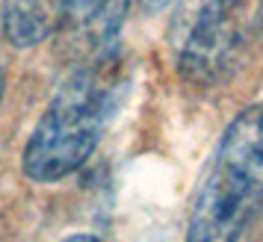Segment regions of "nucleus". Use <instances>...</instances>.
I'll list each match as a JSON object with an SVG mask.
<instances>
[{
	"label": "nucleus",
	"instance_id": "9",
	"mask_svg": "<svg viewBox=\"0 0 263 242\" xmlns=\"http://www.w3.org/2000/svg\"><path fill=\"white\" fill-rule=\"evenodd\" d=\"M260 15H263V9H260Z\"/></svg>",
	"mask_w": 263,
	"mask_h": 242
},
{
	"label": "nucleus",
	"instance_id": "8",
	"mask_svg": "<svg viewBox=\"0 0 263 242\" xmlns=\"http://www.w3.org/2000/svg\"><path fill=\"white\" fill-rule=\"evenodd\" d=\"M0 95H3V71H0Z\"/></svg>",
	"mask_w": 263,
	"mask_h": 242
},
{
	"label": "nucleus",
	"instance_id": "2",
	"mask_svg": "<svg viewBox=\"0 0 263 242\" xmlns=\"http://www.w3.org/2000/svg\"><path fill=\"white\" fill-rule=\"evenodd\" d=\"M263 207V100L228 124L192 201L186 242H237Z\"/></svg>",
	"mask_w": 263,
	"mask_h": 242
},
{
	"label": "nucleus",
	"instance_id": "7",
	"mask_svg": "<svg viewBox=\"0 0 263 242\" xmlns=\"http://www.w3.org/2000/svg\"><path fill=\"white\" fill-rule=\"evenodd\" d=\"M62 242H101V239H95L92 233H77V236H65Z\"/></svg>",
	"mask_w": 263,
	"mask_h": 242
},
{
	"label": "nucleus",
	"instance_id": "3",
	"mask_svg": "<svg viewBox=\"0 0 263 242\" xmlns=\"http://www.w3.org/2000/svg\"><path fill=\"white\" fill-rule=\"evenodd\" d=\"M237 24L228 0H178L168 24V50L192 86H213L231 65Z\"/></svg>",
	"mask_w": 263,
	"mask_h": 242
},
{
	"label": "nucleus",
	"instance_id": "5",
	"mask_svg": "<svg viewBox=\"0 0 263 242\" xmlns=\"http://www.w3.org/2000/svg\"><path fill=\"white\" fill-rule=\"evenodd\" d=\"M62 0H6L3 6V33L12 48H36L53 36L60 27Z\"/></svg>",
	"mask_w": 263,
	"mask_h": 242
},
{
	"label": "nucleus",
	"instance_id": "4",
	"mask_svg": "<svg viewBox=\"0 0 263 242\" xmlns=\"http://www.w3.org/2000/svg\"><path fill=\"white\" fill-rule=\"evenodd\" d=\"M130 0H62V42L80 65L107 62L119 45Z\"/></svg>",
	"mask_w": 263,
	"mask_h": 242
},
{
	"label": "nucleus",
	"instance_id": "6",
	"mask_svg": "<svg viewBox=\"0 0 263 242\" xmlns=\"http://www.w3.org/2000/svg\"><path fill=\"white\" fill-rule=\"evenodd\" d=\"M139 3H142L148 12H160V9H166L172 0H139Z\"/></svg>",
	"mask_w": 263,
	"mask_h": 242
},
{
	"label": "nucleus",
	"instance_id": "1",
	"mask_svg": "<svg viewBox=\"0 0 263 242\" xmlns=\"http://www.w3.org/2000/svg\"><path fill=\"white\" fill-rule=\"evenodd\" d=\"M107 65L109 59L77 65L60 83L24 145V177L33 183H57L83 169L95 154L119 95Z\"/></svg>",
	"mask_w": 263,
	"mask_h": 242
}]
</instances>
